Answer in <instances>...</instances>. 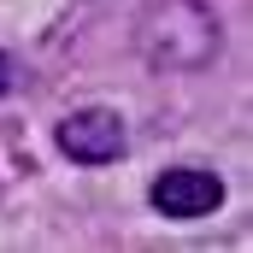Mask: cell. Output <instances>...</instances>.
<instances>
[{"instance_id": "277c9868", "label": "cell", "mask_w": 253, "mask_h": 253, "mask_svg": "<svg viewBox=\"0 0 253 253\" xmlns=\"http://www.w3.org/2000/svg\"><path fill=\"white\" fill-rule=\"evenodd\" d=\"M12 88V65H6V53H0V94Z\"/></svg>"}, {"instance_id": "6da1fadb", "label": "cell", "mask_w": 253, "mask_h": 253, "mask_svg": "<svg viewBox=\"0 0 253 253\" xmlns=\"http://www.w3.org/2000/svg\"><path fill=\"white\" fill-rule=\"evenodd\" d=\"M141 53L159 71H200L218 53V18L200 0H159L141 18Z\"/></svg>"}, {"instance_id": "7a4b0ae2", "label": "cell", "mask_w": 253, "mask_h": 253, "mask_svg": "<svg viewBox=\"0 0 253 253\" xmlns=\"http://www.w3.org/2000/svg\"><path fill=\"white\" fill-rule=\"evenodd\" d=\"M124 147H129V129L106 106H83L59 124V153L77 165H112V159H124Z\"/></svg>"}, {"instance_id": "3957f363", "label": "cell", "mask_w": 253, "mask_h": 253, "mask_svg": "<svg viewBox=\"0 0 253 253\" xmlns=\"http://www.w3.org/2000/svg\"><path fill=\"white\" fill-rule=\"evenodd\" d=\"M153 206L165 218H206L224 206V183L200 165H177V171H159L153 177Z\"/></svg>"}]
</instances>
